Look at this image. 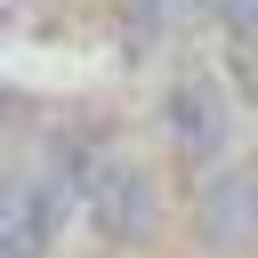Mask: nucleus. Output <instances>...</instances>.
<instances>
[{"label":"nucleus","instance_id":"obj_1","mask_svg":"<svg viewBox=\"0 0 258 258\" xmlns=\"http://www.w3.org/2000/svg\"><path fill=\"white\" fill-rule=\"evenodd\" d=\"M234 81L218 73V64H194V56H177L161 81H153V105H145V137H153V153L161 161H177L185 177L194 169H210V161H226L234 153Z\"/></svg>","mask_w":258,"mask_h":258},{"label":"nucleus","instance_id":"obj_2","mask_svg":"<svg viewBox=\"0 0 258 258\" xmlns=\"http://www.w3.org/2000/svg\"><path fill=\"white\" fill-rule=\"evenodd\" d=\"M161 234H169V169L129 145L105 169V185L89 194V242L105 258H153Z\"/></svg>","mask_w":258,"mask_h":258},{"label":"nucleus","instance_id":"obj_3","mask_svg":"<svg viewBox=\"0 0 258 258\" xmlns=\"http://www.w3.org/2000/svg\"><path fill=\"white\" fill-rule=\"evenodd\" d=\"M177 210H185L194 258H258V177H250L242 153L194 169L185 194H177Z\"/></svg>","mask_w":258,"mask_h":258},{"label":"nucleus","instance_id":"obj_4","mask_svg":"<svg viewBox=\"0 0 258 258\" xmlns=\"http://www.w3.org/2000/svg\"><path fill=\"white\" fill-rule=\"evenodd\" d=\"M185 24H202V0H113V8H105L113 64H121V73L177 64V40H185Z\"/></svg>","mask_w":258,"mask_h":258},{"label":"nucleus","instance_id":"obj_5","mask_svg":"<svg viewBox=\"0 0 258 258\" xmlns=\"http://www.w3.org/2000/svg\"><path fill=\"white\" fill-rule=\"evenodd\" d=\"M202 24L218 32V48H258V0H202Z\"/></svg>","mask_w":258,"mask_h":258},{"label":"nucleus","instance_id":"obj_6","mask_svg":"<svg viewBox=\"0 0 258 258\" xmlns=\"http://www.w3.org/2000/svg\"><path fill=\"white\" fill-rule=\"evenodd\" d=\"M242 161H250V177H258V121H250V137H242Z\"/></svg>","mask_w":258,"mask_h":258},{"label":"nucleus","instance_id":"obj_7","mask_svg":"<svg viewBox=\"0 0 258 258\" xmlns=\"http://www.w3.org/2000/svg\"><path fill=\"white\" fill-rule=\"evenodd\" d=\"M97 8H113V0H97Z\"/></svg>","mask_w":258,"mask_h":258}]
</instances>
